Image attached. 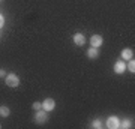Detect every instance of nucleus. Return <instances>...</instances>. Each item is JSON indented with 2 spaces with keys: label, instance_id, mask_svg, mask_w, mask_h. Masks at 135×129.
Listing matches in <instances>:
<instances>
[{
  "label": "nucleus",
  "instance_id": "obj_18",
  "mask_svg": "<svg viewBox=\"0 0 135 129\" xmlns=\"http://www.w3.org/2000/svg\"><path fill=\"white\" fill-rule=\"evenodd\" d=\"M0 2H2V0H0Z\"/></svg>",
  "mask_w": 135,
  "mask_h": 129
},
{
  "label": "nucleus",
  "instance_id": "obj_2",
  "mask_svg": "<svg viewBox=\"0 0 135 129\" xmlns=\"http://www.w3.org/2000/svg\"><path fill=\"white\" fill-rule=\"evenodd\" d=\"M35 122L38 125H44L48 122V111H45L44 108H41V110H36V114H35Z\"/></svg>",
  "mask_w": 135,
  "mask_h": 129
},
{
  "label": "nucleus",
  "instance_id": "obj_13",
  "mask_svg": "<svg viewBox=\"0 0 135 129\" xmlns=\"http://www.w3.org/2000/svg\"><path fill=\"white\" fill-rule=\"evenodd\" d=\"M92 128H95V129H101L102 128V123H101V120L99 119H95L92 122Z\"/></svg>",
  "mask_w": 135,
  "mask_h": 129
},
{
  "label": "nucleus",
  "instance_id": "obj_9",
  "mask_svg": "<svg viewBox=\"0 0 135 129\" xmlns=\"http://www.w3.org/2000/svg\"><path fill=\"white\" fill-rule=\"evenodd\" d=\"M87 57L89 59H98L99 57V48H95V47L89 48V50H87Z\"/></svg>",
  "mask_w": 135,
  "mask_h": 129
},
{
  "label": "nucleus",
  "instance_id": "obj_7",
  "mask_svg": "<svg viewBox=\"0 0 135 129\" xmlns=\"http://www.w3.org/2000/svg\"><path fill=\"white\" fill-rule=\"evenodd\" d=\"M104 44V38H102L101 35H93L92 38H90V45L95 48H99Z\"/></svg>",
  "mask_w": 135,
  "mask_h": 129
},
{
  "label": "nucleus",
  "instance_id": "obj_10",
  "mask_svg": "<svg viewBox=\"0 0 135 129\" xmlns=\"http://www.w3.org/2000/svg\"><path fill=\"white\" fill-rule=\"evenodd\" d=\"M134 126V122L131 119H123V120H120V126L119 128H122V129H129V128H132Z\"/></svg>",
  "mask_w": 135,
  "mask_h": 129
},
{
  "label": "nucleus",
  "instance_id": "obj_12",
  "mask_svg": "<svg viewBox=\"0 0 135 129\" xmlns=\"http://www.w3.org/2000/svg\"><path fill=\"white\" fill-rule=\"evenodd\" d=\"M126 68H128V69H129V71L132 72V74H135V60H134V59H131L129 63L126 65Z\"/></svg>",
  "mask_w": 135,
  "mask_h": 129
},
{
  "label": "nucleus",
  "instance_id": "obj_6",
  "mask_svg": "<svg viewBox=\"0 0 135 129\" xmlns=\"http://www.w3.org/2000/svg\"><path fill=\"white\" fill-rule=\"evenodd\" d=\"M113 69H114V74H117V75H120V74H123V72L126 71V63L123 62V60H117V62L114 63V66H113Z\"/></svg>",
  "mask_w": 135,
  "mask_h": 129
},
{
  "label": "nucleus",
  "instance_id": "obj_3",
  "mask_svg": "<svg viewBox=\"0 0 135 129\" xmlns=\"http://www.w3.org/2000/svg\"><path fill=\"white\" fill-rule=\"evenodd\" d=\"M119 126H120V119H119L117 116H110V117L107 119V128L119 129Z\"/></svg>",
  "mask_w": 135,
  "mask_h": 129
},
{
  "label": "nucleus",
  "instance_id": "obj_17",
  "mask_svg": "<svg viewBox=\"0 0 135 129\" xmlns=\"http://www.w3.org/2000/svg\"><path fill=\"white\" fill-rule=\"evenodd\" d=\"M0 128H2V125H0Z\"/></svg>",
  "mask_w": 135,
  "mask_h": 129
},
{
  "label": "nucleus",
  "instance_id": "obj_16",
  "mask_svg": "<svg viewBox=\"0 0 135 129\" xmlns=\"http://www.w3.org/2000/svg\"><path fill=\"white\" fill-rule=\"evenodd\" d=\"M6 77V72H5V69H0V78H5Z\"/></svg>",
  "mask_w": 135,
  "mask_h": 129
},
{
  "label": "nucleus",
  "instance_id": "obj_1",
  "mask_svg": "<svg viewBox=\"0 0 135 129\" xmlns=\"http://www.w3.org/2000/svg\"><path fill=\"white\" fill-rule=\"evenodd\" d=\"M5 84L8 87H12V89H15V87L20 86V77L15 74V72H9V74H6L5 77Z\"/></svg>",
  "mask_w": 135,
  "mask_h": 129
},
{
  "label": "nucleus",
  "instance_id": "obj_5",
  "mask_svg": "<svg viewBox=\"0 0 135 129\" xmlns=\"http://www.w3.org/2000/svg\"><path fill=\"white\" fill-rule=\"evenodd\" d=\"M72 41H74V44H75L77 47H84V45H86V36H84L83 33H80V32L72 36Z\"/></svg>",
  "mask_w": 135,
  "mask_h": 129
},
{
  "label": "nucleus",
  "instance_id": "obj_8",
  "mask_svg": "<svg viewBox=\"0 0 135 129\" xmlns=\"http://www.w3.org/2000/svg\"><path fill=\"white\" fill-rule=\"evenodd\" d=\"M134 59V50L132 48H125L122 51V60H131Z\"/></svg>",
  "mask_w": 135,
  "mask_h": 129
},
{
  "label": "nucleus",
  "instance_id": "obj_15",
  "mask_svg": "<svg viewBox=\"0 0 135 129\" xmlns=\"http://www.w3.org/2000/svg\"><path fill=\"white\" fill-rule=\"evenodd\" d=\"M3 26H5V17H3V15L0 14V29H2Z\"/></svg>",
  "mask_w": 135,
  "mask_h": 129
},
{
  "label": "nucleus",
  "instance_id": "obj_4",
  "mask_svg": "<svg viewBox=\"0 0 135 129\" xmlns=\"http://www.w3.org/2000/svg\"><path fill=\"white\" fill-rule=\"evenodd\" d=\"M42 108L45 111H53L54 108H56V101L53 99V98H47V99L42 101Z\"/></svg>",
  "mask_w": 135,
  "mask_h": 129
},
{
  "label": "nucleus",
  "instance_id": "obj_14",
  "mask_svg": "<svg viewBox=\"0 0 135 129\" xmlns=\"http://www.w3.org/2000/svg\"><path fill=\"white\" fill-rule=\"evenodd\" d=\"M32 108H33L35 111H36V110H41V108H42V102H33Z\"/></svg>",
  "mask_w": 135,
  "mask_h": 129
},
{
  "label": "nucleus",
  "instance_id": "obj_11",
  "mask_svg": "<svg viewBox=\"0 0 135 129\" xmlns=\"http://www.w3.org/2000/svg\"><path fill=\"white\" fill-rule=\"evenodd\" d=\"M9 114H11L9 107H6V105H0V117H9Z\"/></svg>",
  "mask_w": 135,
  "mask_h": 129
}]
</instances>
